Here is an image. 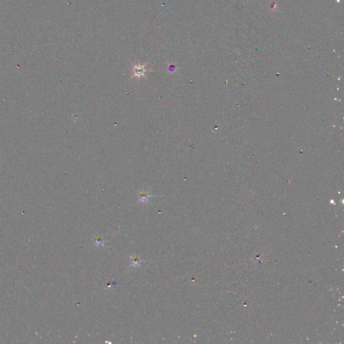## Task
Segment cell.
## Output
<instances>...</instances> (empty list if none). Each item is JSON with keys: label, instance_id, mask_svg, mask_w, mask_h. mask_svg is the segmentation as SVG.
I'll list each match as a JSON object with an SVG mask.
<instances>
[{"label": "cell", "instance_id": "obj_1", "mask_svg": "<svg viewBox=\"0 0 344 344\" xmlns=\"http://www.w3.org/2000/svg\"><path fill=\"white\" fill-rule=\"evenodd\" d=\"M145 65H137V66L134 67V77L145 76V73L147 72V70L145 69Z\"/></svg>", "mask_w": 344, "mask_h": 344}, {"label": "cell", "instance_id": "obj_2", "mask_svg": "<svg viewBox=\"0 0 344 344\" xmlns=\"http://www.w3.org/2000/svg\"><path fill=\"white\" fill-rule=\"evenodd\" d=\"M139 200L142 203H147L149 202V198L150 197H153L154 196L153 195H150L149 194V191H140L139 192Z\"/></svg>", "mask_w": 344, "mask_h": 344}, {"label": "cell", "instance_id": "obj_3", "mask_svg": "<svg viewBox=\"0 0 344 344\" xmlns=\"http://www.w3.org/2000/svg\"><path fill=\"white\" fill-rule=\"evenodd\" d=\"M130 260H131L130 267L136 268V267L139 266V265H141V259H140L139 257L132 256V257H130Z\"/></svg>", "mask_w": 344, "mask_h": 344}, {"label": "cell", "instance_id": "obj_4", "mask_svg": "<svg viewBox=\"0 0 344 344\" xmlns=\"http://www.w3.org/2000/svg\"><path fill=\"white\" fill-rule=\"evenodd\" d=\"M104 241L100 237H95V238L94 239V245L95 246H96V247L104 246Z\"/></svg>", "mask_w": 344, "mask_h": 344}, {"label": "cell", "instance_id": "obj_5", "mask_svg": "<svg viewBox=\"0 0 344 344\" xmlns=\"http://www.w3.org/2000/svg\"><path fill=\"white\" fill-rule=\"evenodd\" d=\"M177 69V67L175 65H169L168 67V72L172 73V72H176Z\"/></svg>", "mask_w": 344, "mask_h": 344}]
</instances>
